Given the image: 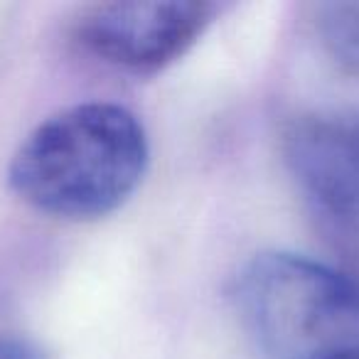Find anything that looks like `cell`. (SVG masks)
Returning a JSON list of instances; mask_svg holds the SVG:
<instances>
[{
  "mask_svg": "<svg viewBox=\"0 0 359 359\" xmlns=\"http://www.w3.org/2000/svg\"><path fill=\"white\" fill-rule=\"evenodd\" d=\"M148 135L133 111L76 104L27 133L11 160V187L42 215L91 222L116 212L143 182Z\"/></svg>",
  "mask_w": 359,
  "mask_h": 359,
  "instance_id": "1",
  "label": "cell"
},
{
  "mask_svg": "<svg viewBox=\"0 0 359 359\" xmlns=\"http://www.w3.org/2000/svg\"><path fill=\"white\" fill-rule=\"evenodd\" d=\"M234 305L269 359H332L359 352V283L285 251H266L236 276Z\"/></svg>",
  "mask_w": 359,
  "mask_h": 359,
  "instance_id": "2",
  "label": "cell"
},
{
  "mask_svg": "<svg viewBox=\"0 0 359 359\" xmlns=\"http://www.w3.org/2000/svg\"><path fill=\"white\" fill-rule=\"evenodd\" d=\"M217 11L205 0L96 3L76 15L72 35L81 50L116 69L155 74L187 55Z\"/></svg>",
  "mask_w": 359,
  "mask_h": 359,
  "instance_id": "3",
  "label": "cell"
},
{
  "mask_svg": "<svg viewBox=\"0 0 359 359\" xmlns=\"http://www.w3.org/2000/svg\"><path fill=\"white\" fill-rule=\"evenodd\" d=\"M280 145L310 210L334 234L359 244V111L295 116Z\"/></svg>",
  "mask_w": 359,
  "mask_h": 359,
  "instance_id": "4",
  "label": "cell"
},
{
  "mask_svg": "<svg viewBox=\"0 0 359 359\" xmlns=\"http://www.w3.org/2000/svg\"><path fill=\"white\" fill-rule=\"evenodd\" d=\"M310 22L325 55L342 72L359 76V3L310 6Z\"/></svg>",
  "mask_w": 359,
  "mask_h": 359,
  "instance_id": "5",
  "label": "cell"
},
{
  "mask_svg": "<svg viewBox=\"0 0 359 359\" xmlns=\"http://www.w3.org/2000/svg\"><path fill=\"white\" fill-rule=\"evenodd\" d=\"M0 359H52L37 342L27 337H0Z\"/></svg>",
  "mask_w": 359,
  "mask_h": 359,
  "instance_id": "6",
  "label": "cell"
},
{
  "mask_svg": "<svg viewBox=\"0 0 359 359\" xmlns=\"http://www.w3.org/2000/svg\"><path fill=\"white\" fill-rule=\"evenodd\" d=\"M332 359H359V352H354V354H342V357H332Z\"/></svg>",
  "mask_w": 359,
  "mask_h": 359,
  "instance_id": "7",
  "label": "cell"
}]
</instances>
